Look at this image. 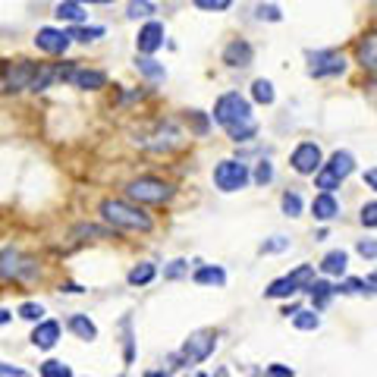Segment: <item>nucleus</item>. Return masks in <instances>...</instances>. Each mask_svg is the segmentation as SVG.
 <instances>
[{
	"label": "nucleus",
	"mask_w": 377,
	"mask_h": 377,
	"mask_svg": "<svg viewBox=\"0 0 377 377\" xmlns=\"http://www.w3.org/2000/svg\"><path fill=\"white\" fill-rule=\"evenodd\" d=\"M214 120L226 129V136L233 142H252L255 132H258V123L252 117V104L239 95V91H226V95L217 98L214 104Z\"/></svg>",
	"instance_id": "nucleus-1"
},
{
	"label": "nucleus",
	"mask_w": 377,
	"mask_h": 377,
	"mask_svg": "<svg viewBox=\"0 0 377 377\" xmlns=\"http://www.w3.org/2000/svg\"><path fill=\"white\" fill-rule=\"evenodd\" d=\"M101 217L107 220L113 230H129V233H148L151 226V217L136 205H126L120 199H107L101 201Z\"/></svg>",
	"instance_id": "nucleus-2"
},
{
	"label": "nucleus",
	"mask_w": 377,
	"mask_h": 377,
	"mask_svg": "<svg viewBox=\"0 0 377 377\" xmlns=\"http://www.w3.org/2000/svg\"><path fill=\"white\" fill-rule=\"evenodd\" d=\"M352 170H356V158H352L349 151H333V158L315 170V185L321 192H333V189H340V183Z\"/></svg>",
	"instance_id": "nucleus-3"
},
{
	"label": "nucleus",
	"mask_w": 377,
	"mask_h": 377,
	"mask_svg": "<svg viewBox=\"0 0 377 377\" xmlns=\"http://www.w3.org/2000/svg\"><path fill=\"white\" fill-rule=\"evenodd\" d=\"M126 195L132 201H142V205H164V201L173 199V185L164 183V179H154V176H142V179H132L126 185Z\"/></svg>",
	"instance_id": "nucleus-4"
},
{
	"label": "nucleus",
	"mask_w": 377,
	"mask_h": 377,
	"mask_svg": "<svg viewBox=\"0 0 377 377\" xmlns=\"http://www.w3.org/2000/svg\"><path fill=\"white\" fill-rule=\"evenodd\" d=\"M311 280H315V268H311V264H299L293 274L270 283V286L264 289V295H268V299H286V295H295L299 289H309Z\"/></svg>",
	"instance_id": "nucleus-5"
},
{
	"label": "nucleus",
	"mask_w": 377,
	"mask_h": 377,
	"mask_svg": "<svg viewBox=\"0 0 377 377\" xmlns=\"http://www.w3.org/2000/svg\"><path fill=\"white\" fill-rule=\"evenodd\" d=\"M214 185L220 192H239L248 185V167L242 160H220L214 167Z\"/></svg>",
	"instance_id": "nucleus-6"
},
{
	"label": "nucleus",
	"mask_w": 377,
	"mask_h": 377,
	"mask_svg": "<svg viewBox=\"0 0 377 377\" xmlns=\"http://www.w3.org/2000/svg\"><path fill=\"white\" fill-rule=\"evenodd\" d=\"M217 349V333L214 330H195L189 340L183 343V362L185 365H199V362H208Z\"/></svg>",
	"instance_id": "nucleus-7"
},
{
	"label": "nucleus",
	"mask_w": 377,
	"mask_h": 377,
	"mask_svg": "<svg viewBox=\"0 0 377 377\" xmlns=\"http://www.w3.org/2000/svg\"><path fill=\"white\" fill-rule=\"evenodd\" d=\"M343 69H346V60L336 50H311L309 54V75H315V79L340 75Z\"/></svg>",
	"instance_id": "nucleus-8"
},
{
	"label": "nucleus",
	"mask_w": 377,
	"mask_h": 377,
	"mask_svg": "<svg viewBox=\"0 0 377 377\" xmlns=\"http://www.w3.org/2000/svg\"><path fill=\"white\" fill-rule=\"evenodd\" d=\"M289 164H293V170H295V173H302V176H311V173H315L318 167L324 164L321 148H318L315 142H302L299 148L293 151V158H289Z\"/></svg>",
	"instance_id": "nucleus-9"
},
{
	"label": "nucleus",
	"mask_w": 377,
	"mask_h": 377,
	"mask_svg": "<svg viewBox=\"0 0 377 377\" xmlns=\"http://www.w3.org/2000/svg\"><path fill=\"white\" fill-rule=\"evenodd\" d=\"M32 261H26L16 248H3L0 252V280H22L32 274Z\"/></svg>",
	"instance_id": "nucleus-10"
},
{
	"label": "nucleus",
	"mask_w": 377,
	"mask_h": 377,
	"mask_svg": "<svg viewBox=\"0 0 377 377\" xmlns=\"http://www.w3.org/2000/svg\"><path fill=\"white\" fill-rule=\"evenodd\" d=\"M35 69H38V63H28V60H19V63H13V66H3V69H0V75H3V85H7V91L28 89Z\"/></svg>",
	"instance_id": "nucleus-11"
},
{
	"label": "nucleus",
	"mask_w": 377,
	"mask_h": 377,
	"mask_svg": "<svg viewBox=\"0 0 377 377\" xmlns=\"http://www.w3.org/2000/svg\"><path fill=\"white\" fill-rule=\"evenodd\" d=\"M35 44H38V50H44V54H66L69 35L60 32V28H38Z\"/></svg>",
	"instance_id": "nucleus-12"
},
{
	"label": "nucleus",
	"mask_w": 377,
	"mask_h": 377,
	"mask_svg": "<svg viewBox=\"0 0 377 377\" xmlns=\"http://www.w3.org/2000/svg\"><path fill=\"white\" fill-rule=\"evenodd\" d=\"M160 44H164V26H160V22H145V26L138 28V38H136L138 54H154Z\"/></svg>",
	"instance_id": "nucleus-13"
},
{
	"label": "nucleus",
	"mask_w": 377,
	"mask_h": 377,
	"mask_svg": "<svg viewBox=\"0 0 377 377\" xmlns=\"http://www.w3.org/2000/svg\"><path fill=\"white\" fill-rule=\"evenodd\" d=\"M66 82H73L75 89H82V91H98L107 85V75L101 73V69H69L66 75Z\"/></svg>",
	"instance_id": "nucleus-14"
},
{
	"label": "nucleus",
	"mask_w": 377,
	"mask_h": 377,
	"mask_svg": "<svg viewBox=\"0 0 377 377\" xmlns=\"http://www.w3.org/2000/svg\"><path fill=\"white\" fill-rule=\"evenodd\" d=\"M252 57H255V50H252V44L248 42H230L223 48V63L226 66H233V69H242V66H248L252 63Z\"/></svg>",
	"instance_id": "nucleus-15"
},
{
	"label": "nucleus",
	"mask_w": 377,
	"mask_h": 377,
	"mask_svg": "<svg viewBox=\"0 0 377 377\" xmlns=\"http://www.w3.org/2000/svg\"><path fill=\"white\" fill-rule=\"evenodd\" d=\"M57 340H60V324L38 321V327H35V333H32V343L38 346V349H54Z\"/></svg>",
	"instance_id": "nucleus-16"
},
{
	"label": "nucleus",
	"mask_w": 377,
	"mask_h": 377,
	"mask_svg": "<svg viewBox=\"0 0 377 377\" xmlns=\"http://www.w3.org/2000/svg\"><path fill=\"white\" fill-rule=\"evenodd\" d=\"M311 214H315V220L327 223V220H333L336 214H340V201L333 199V192H321L315 201H311Z\"/></svg>",
	"instance_id": "nucleus-17"
},
{
	"label": "nucleus",
	"mask_w": 377,
	"mask_h": 377,
	"mask_svg": "<svg viewBox=\"0 0 377 377\" xmlns=\"http://www.w3.org/2000/svg\"><path fill=\"white\" fill-rule=\"evenodd\" d=\"M346 264H349V255H346L343 248H336V252L324 255L321 270H324V274H330V277H343L346 274Z\"/></svg>",
	"instance_id": "nucleus-18"
},
{
	"label": "nucleus",
	"mask_w": 377,
	"mask_h": 377,
	"mask_svg": "<svg viewBox=\"0 0 377 377\" xmlns=\"http://www.w3.org/2000/svg\"><path fill=\"white\" fill-rule=\"evenodd\" d=\"M192 280L199 283V286H223V283H226V274H223V268H214V264H205V268L195 270Z\"/></svg>",
	"instance_id": "nucleus-19"
},
{
	"label": "nucleus",
	"mask_w": 377,
	"mask_h": 377,
	"mask_svg": "<svg viewBox=\"0 0 377 377\" xmlns=\"http://www.w3.org/2000/svg\"><path fill=\"white\" fill-rule=\"evenodd\" d=\"M54 16H57V19H63V22H82L85 19V10H82V3H79V0H60V3H57V10H54Z\"/></svg>",
	"instance_id": "nucleus-20"
},
{
	"label": "nucleus",
	"mask_w": 377,
	"mask_h": 377,
	"mask_svg": "<svg viewBox=\"0 0 377 377\" xmlns=\"http://www.w3.org/2000/svg\"><path fill=\"white\" fill-rule=\"evenodd\" d=\"M309 293H311V305L315 309H327V302L333 299V286H330L327 280H311L309 283Z\"/></svg>",
	"instance_id": "nucleus-21"
},
{
	"label": "nucleus",
	"mask_w": 377,
	"mask_h": 377,
	"mask_svg": "<svg viewBox=\"0 0 377 377\" xmlns=\"http://www.w3.org/2000/svg\"><path fill=\"white\" fill-rule=\"evenodd\" d=\"M154 274H158V268L151 264V261H142V264H136V268L129 270V286H145V283H151L154 280Z\"/></svg>",
	"instance_id": "nucleus-22"
},
{
	"label": "nucleus",
	"mask_w": 377,
	"mask_h": 377,
	"mask_svg": "<svg viewBox=\"0 0 377 377\" xmlns=\"http://www.w3.org/2000/svg\"><path fill=\"white\" fill-rule=\"evenodd\" d=\"M69 330H73L79 340H98V327L85 315H73V318H69Z\"/></svg>",
	"instance_id": "nucleus-23"
},
{
	"label": "nucleus",
	"mask_w": 377,
	"mask_h": 377,
	"mask_svg": "<svg viewBox=\"0 0 377 377\" xmlns=\"http://www.w3.org/2000/svg\"><path fill=\"white\" fill-rule=\"evenodd\" d=\"M57 79V69L54 66H48V63H38V69H35V75H32V82H28V89L32 91H44L50 82Z\"/></svg>",
	"instance_id": "nucleus-24"
},
{
	"label": "nucleus",
	"mask_w": 377,
	"mask_h": 377,
	"mask_svg": "<svg viewBox=\"0 0 377 377\" xmlns=\"http://www.w3.org/2000/svg\"><path fill=\"white\" fill-rule=\"evenodd\" d=\"M69 38H75V42H82V44H89V42H98L104 35V28L101 26H75V28H69Z\"/></svg>",
	"instance_id": "nucleus-25"
},
{
	"label": "nucleus",
	"mask_w": 377,
	"mask_h": 377,
	"mask_svg": "<svg viewBox=\"0 0 377 377\" xmlns=\"http://www.w3.org/2000/svg\"><path fill=\"white\" fill-rule=\"evenodd\" d=\"M252 98L258 104H274V85L268 79H255L252 82Z\"/></svg>",
	"instance_id": "nucleus-26"
},
{
	"label": "nucleus",
	"mask_w": 377,
	"mask_h": 377,
	"mask_svg": "<svg viewBox=\"0 0 377 377\" xmlns=\"http://www.w3.org/2000/svg\"><path fill=\"white\" fill-rule=\"evenodd\" d=\"M374 35H365V42L358 44V63L365 69H374Z\"/></svg>",
	"instance_id": "nucleus-27"
},
{
	"label": "nucleus",
	"mask_w": 377,
	"mask_h": 377,
	"mask_svg": "<svg viewBox=\"0 0 377 377\" xmlns=\"http://www.w3.org/2000/svg\"><path fill=\"white\" fill-rule=\"evenodd\" d=\"M42 377H73V368H69L66 362H57V358H50V362L42 365Z\"/></svg>",
	"instance_id": "nucleus-28"
},
{
	"label": "nucleus",
	"mask_w": 377,
	"mask_h": 377,
	"mask_svg": "<svg viewBox=\"0 0 377 377\" xmlns=\"http://www.w3.org/2000/svg\"><path fill=\"white\" fill-rule=\"evenodd\" d=\"M293 324H295L299 330H318V327H321V318H318L315 311H295V315H293Z\"/></svg>",
	"instance_id": "nucleus-29"
},
{
	"label": "nucleus",
	"mask_w": 377,
	"mask_h": 377,
	"mask_svg": "<svg viewBox=\"0 0 377 377\" xmlns=\"http://www.w3.org/2000/svg\"><path fill=\"white\" fill-rule=\"evenodd\" d=\"M136 66H138V69H142V73H145V75H148V79H164V75H167V73H164V66H158V60H151V57H148V54H145V57H142V60H138V63H136Z\"/></svg>",
	"instance_id": "nucleus-30"
},
{
	"label": "nucleus",
	"mask_w": 377,
	"mask_h": 377,
	"mask_svg": "<svg viewBox=\"0 0 377 377\" xmlns=\"http://www.w3.org/2000/svg\"><path fill=\"white\" fill-rule=\"evenodd\" d=\"M154 13V7H151V0H132L129 3V19H148V16Z\"/></svg>",
	"instance_id": "nucleus-31"
},
{
	"label": "nucleus",
	"mask_w": 377,
	"mask_h": 377,
	"mask_svg": "<svg viewBox=\"0 0 377 377\" xmlns=\"http://www.w3.org/2000/svg\"><path fill=\"white\" fill-rule=\"evenodd\" d=\"M280 205H283V214H286V217H299V214H302V199H299V192H286Z\"/></svg>",
	"instance_id": "nucleus-32"
},
{
	"label": "nucleus",
	"mask_w": 377,
	"mask_h": 377,
	"mask_svg": "<svg viewBox=\"0 0 377 377\" xmlns=\"http://www.w3.org/2000/svg\"><path fill=\"white\" fill-rule=\"evenodd\" d=\"M199 10H205V13H223V10H230V3L233 0H192Z\"/></svg>",
	"instance_id": "nucleus-33"
},
{
	"label": "nucleus",
	"mask_w": 377,
	"mask_h": 377,
	"mask_svg": "<svg viewBox=\"0 0 377 377\" xmlns=\"http://www.w3.org/2000/svg\"><path fill=\"white\" fill-rule=\"evenodd\" d=\"M255 16H258V19H264V22H280L283 19V13L274 7V3H258Z\"/></svg>",
	"instance_id": "nucleus-34"
},
{
	"label": "nucleus",
	"mask_w": 377,
	"mask_h": 377,
	"mask_svg": "<svg viewBox=\"0 0 377 377\" xmlns=\"http://www.w3.org/2000/svg\"><path fill=\"white\" fill-rule=\"evenodd\" d=\"M19 318H26V321H42L44 309L38 302H26V305H19Z\"/></svg>",
	"instance_id": "nucleus-35"
},
{
	"label": "nucleus",
	"mask_w": 377,
	"mask_h": 377,
	"mask_svg": "<svg viewBox=\"0 0 377 377\" xmlns=\"http://www.w3.org/2000/svg\"><path fill=\"white\" fill-rule=\"evenodd\" d=\"M283 248H289V239H286V236H274V239L261 242V255H274V252H283Z\"/></svg>",
	"instance_id": "nucleus-36"
},
{
	"label": "nucleus",
	"mask_w": 377,
	"mask_h": 377,
	"mask_svg": "<svg viewBox=\"0 0 377 377\" xmlns=\"http://www.w3.org/2000/svg\"><path fill=\"white\" fill-rule=\"evenodd\" d=\"M270 179H274V167H270V160H261L258 170H255V183H258V185H268Z\"/></svg>",
	"instance_id": "nucleus-37"
},
{
	"label": "nucleus",
	"mask_w": 377,
	"mask_h": 377,
	"mask_svg": "<svg viewBox=\"0 0 377 377\" xmlns=\"http://www.w3.org/2000/svg\"><path fill=\"white\" fill-rule=\"evenodd\" d=\"M333 293H343V295H356V293H365V283L362 280H346V283H340V286H333Z\"/></svg>",
	"instance_id": "nucleus-38"
},
{
	"label": "nucleus",
	"mask_w": 377,
	"mask_h": 377,
	"mask_svg": "<svg viewBox=\"0 0 377 377\" xmlns=\"http://www.w3.org/2000/svg\"><path fill=\"white\" fill-rule=\"evenodd\" d=\"M362 223L368 226V230H374L377 226V201H368V205L362 208Z\"/></svg>",
	"instance_id": "nucleus-39"
},
{
	"label": "nucleus",
	"mask_w": 377,
	"mask_h": 377,
	"mask_svg": "<svg viewBox=\"0 0 377 377\" xmlns=\"http://www.w3.org/2000/svg\"><path fill=\"white\" fill-rule=\"evenodd\" d=\"M185 270H189V264H185V261H173L170 268L164 270V277H167V280H176V277H183Z\"/></svg>",
	"instance_id": "nucleus-40"
},
{
	"label": "nucleus",
	"mask_w": 377,
	"mask_h": 377,
	"mask_svg": "<svg viewBox=\"0 0 377 377\" xmlns=\"http://www.w3.org/2000/svg\"><path fill=\"white\" fill-rule=\"evenodd\" d=\"M264 377H293V368H289V365H270V368L264 371Z\"/></svg>",
	"instance_id": "nucleus-41"
},
{
	"label": "nucleus",
	"mask_w": 377,
	"mask_h": 377,
	"mask_svg": "<svg viewBox=\"0 0 377 377\" xmlns=\"http://www.w3.org/2000/svg\"><path fill=\"white\" fill-rule=\"evenodd\" d=\"M123 330H126V336H123V343H126V362H132L136 358V349H132V333H129V318L123 321Z\"/></svg>",
	"instance_id": "nucleus-42"
},
{
	"label": "nucleus",
	"mask_w": 377,
	"mask_h": 377,
	"mask_svg": "<svg viewBox=\"0 0 377 377\" xmlns=\"http://www.w3.org/2000/svg\"><path fill=\"white\" fill-rule=\"evenodd\" d=\"M0 377H28L22 368H13V365H7V362H0Z\"/></svg>",
	"instance_id": "nucleus-43"
},
{
	"label": "nucleus",
	"mask_w": 377,
	"mask_h": 377,
	"mask_svg": "<svg viewBox=\"0 0 377 377\" xmlns=\"http://www.w3.org/2000/svg\"><path fill=\"white\" fill-rule=\"evenodd\" d=\"M358 252H362L365 258H371V261H374V255H377V246H374V239H362V242H358Z\"/></svg>",
	"instance_id": "nucleus-44"
},
{
	"label": "nucleus",
	"mask_w": 377,
	"mask_h": 377,
	"mask_svg": "<svg viewBox=\"0 0 377 377\" xmlns=\"http://www.w3.org/2000/svg\"><path fill=\"white\" fill-rule=\"evenodd\" d=\"M192 120H195V129H199V132L208 129V120L201 117V110H192Z\"/></svg>",
	"instance_id": "nucleus-45"
},
{
	"label": "nucleus",
	"mask_w": 377,
	"mask_h": 377,
	"mask_svg": "<svg viewBox=\"0 0 377 377\" xmlns=\"http://www.w3.org/2000/svg\"><path fill=\"white\" fill-rule=\"evenodd\" d=\"M365 183H368L371 189H374V185H377V173H374V170H368V173H365Z\"/></svg>",
	"instance_id": "nucleus-46"
},
{
	"label": "nucleus",
	"mask_w": 377,
	"mask_h": 377,
	"mask_svg": "<svg viewBox=\"0 0 377 377\" xmlns=\"http://www.w3.org/2000/svg\"><path fill=\"white\" fill-rule=\"evenodd\" d=\"M10 318H13V311H7V309H0V327H3V324H10Z\"/></svg>",
	"instance_id": "nucleus-47"
},
{
	"label": "nucleus",
	"mask_w": 377,
	"mask_h": 377,
	"mask_svg": "<svg viewBox=\"0 0 377 377\" xmlns=\"http://www.w3.org/2000/svg\"><path fill=\"white\" fill-rule=\"evenodd\" d=\"M145 377H173V374H170V371H148Z\"/></svg>",
	"instance_id": "nucleus-48"
},
{
	"label": "nucleus",
	"mask_w": 377,
	"mask_h": 377,
	"mask_svg": "<svg viewBox=\"0 0 377 377\" xmlns=\"http://www.w3.org/2000/svg\"><path fill=\"white\" fill-rule=\"evenodd\" d=\"M79 3H98V0H79Z\"/></svg>",
	"instance_id": "nucleus-49"
},
{
	"label": "nucleus",
	"mask_w": 377,
	"mask_h": 377,
	"mask_svg": "<svg viewBox=\"0 0 377 377\" xmlns=\"http://www.w3.org/2000/svg\"><path fill=\"white\" fill-rule=\"evenodd\" d=\"M98 3H113V0H98Z\"/></svg>",
	"instance_id": "nucleus-50"
}]
</instances>
